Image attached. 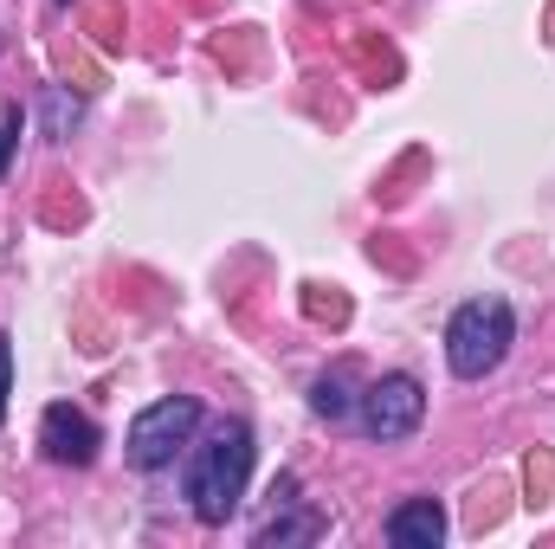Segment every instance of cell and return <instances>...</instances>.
<instances>
[{"mask_svg": "<svg viewBox=\"0 0 555 549\" xmlns=\"http://www.w3.org/2000/svg\"><path fill=\"white\" fill-rule=\"evenodd\" d=\"M194 426H201V401H194V395H162V401H149V408L130 420L124 452H130L137 472H168V465L194 446Z\"/></svg>", "mask_w": 555, "mask_h": 549, "instance_id": "obj_3", "label": "cell"}, {"mask_svg": "<svg viewBox=\"0 0 555 549\" xmlns=\"http://www.w3.org/2000/svg\"><path fill=\"white\" fill-rule=\"evenodd\" d=\"M388 544L395 549H439L446 544V505L439 498H408L388 511Z\"/></svg>", "mask_w": 555, "mask_h": 549, "instance_id": "obj_6", "label": "cell"}, {"mask_svg": "<svg viewBox=\"0 0 555 549\" xmlns=\"http://www.w3.org/2000/svg\"><path fill=\"white\" fill-rule=\"evenodd\" d=\"M317 531H323V518H310V511H304V518H272V524H266V531H259V549L310 544V537H317Z\"/></svg>", "mask_w": 555, "mask_h": 549, "instance_id": "obj_8", "label": "cell"}, {"mask_svg": "<svg viewBox=\"0 0 555 549\" xmlns=\"http://www.w3.org/2000/svg\"><path fill=\"white\" fill-rule=\"evenodd\" d=\"M310 408L323 413V420H349V413H356V395H349V375H323V382L310 388Z\"/></svg>", "mask_w": 555, "mask_h": 549, "instance_id": "obj_7", "label": "cell"}, {"mask_svg": "<svg viewBox=\"0 0 555 549\" xmlns=\"http://www.w3.org/2000/svg\"><path fill=\"white\" fill-rule=\"evenodd\" d=\"M7 395H13V336L0 330V420H7Z\"/></svg>", "mask_w": 555, "mask_h": 549, "instance_id": "obj_10", "label": "cell"}, {"mask_svg": "<svg viewBox=\"0 0 555 549\" xmlns=\"http://www.w3.org/2000/svg\"><path fill=\"white\" fill-rule=\"evenodd\" d=\"M78 111H85V104H78V98H72L65 85H52V91H46V137H72Z\"/></svg>", "mask_w": 555, "mask_h": 549, "instance_id": "obj_9", "label": "cell"}, {"mask_svg": "<svg viewBox=\"0 0 555 549\" xmlns=\"http://www.w3.org/2000/svg\"><path fill=\"white\" fill-rule=\"evenodd\" d=\"M13 142H20V111H0V175L13 162Z\"/></svg>", "mask_w": 555, "mask_h": 549, "instance_id": "obj_11", "label": "cell"}, {"mask_svg": "<svg viewBox=\"0 0 555 549\" xmlns=\"http://www.w3.org/2000/svg\"><path fill=\"white\" fill-rule=\"evenodd\" d=\"M511 343H517V310L504 297H472L446 323V362L459 382H485L511 356Z\"/></svg>", "mask_w": 555, "mask_h": 549, "instance_id": "obj_2", "label": "cell"}, {"mask_svg": "<svg viewBox=\"0 0 555 549\" xmlns=\"http://www.w3.org/2000/svg\"><path fill=\"white\" fill-rule=\"evenodd\" d=\"M420 420H426V388L414 375H382V382L362 388V433L369 439L401 446V439L420 433Z\"/></svg>", "mask_w": 555, "mask_h": 549, "instance_id": "obj_4", "label": "cell"}, {"mask_svg": "<svg viewBox=\"0 0 555 549\" xmlns=\"http://www.w3.org/2000/svg\"><path fill=\"white\" fill-rule=\"evenodd\" d=\"M98 446H104L98 420H91V413H78L72 401H59V408L39 413V452H46L52 465H91V459H98Z\"/></svg>", "mask_w": 555, "mask_h": 549, "instance_id": "obj_5", "label": "cell"}, {"mask_svg": "<svg viewBox=\"0 0 555 549\" xmlns=\"http://www.w3.org/2000/svg\"><path fill=\"white\" fill-rule=\"evenodd\" d=\"M65 7H72V0H65Z\"/></svg>", "mask_w": 555, "mask_h": 549, "instance_id": "obj_12", "label": "cell"}, {"mask_svg": "<svg viewBox=\"0 0 555 549\" xmlns=\"http://www.w3.org/2000/svg\"><path fill=\"white\" fill-rule=\"evenodd\" d=\"M246 485H253V426L246 420H220L188 452V511L207 531H220L246 505Z\"/></svg>", "mask_w": 555, "mask_h": 549, "instance_id": "obj_1", "label": "cell"}]
</instances>
